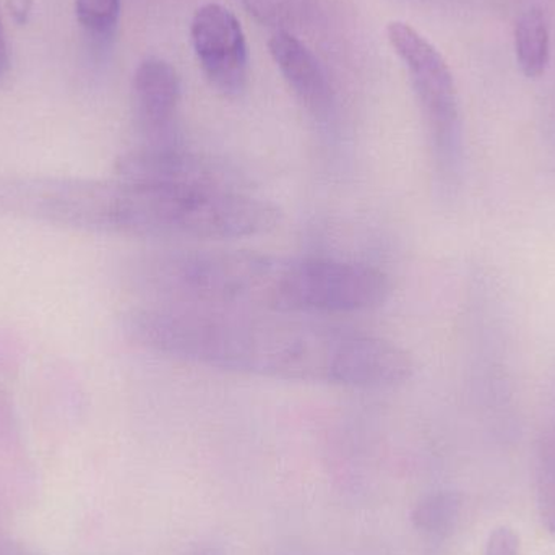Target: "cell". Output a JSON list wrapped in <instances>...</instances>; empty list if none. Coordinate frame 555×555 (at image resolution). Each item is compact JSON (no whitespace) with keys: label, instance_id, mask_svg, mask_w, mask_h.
Instances as JSON below:
<instances>
[{"label":"cell","instance_id":"obj_12","mask_svg":"<svg viewBox=\"0 0 555 555\" xmlns=\"http://www.w3.org/2000/svg\"><path fill=\"white\" fill-rule=\"evenodd\" d=\"M75 13L85 29L106 35L117 25L120 0H75Z\"/></svg>","mask_w":555,"mask_h":555},{"label":"cell","instance_id":"obj_4","mask_svg":"<svg viewBox=\"0 0 555 555\" xmlns=\"http://www.w3.org/2000/svg\"><path fill=\"white\" fill-rule=\"evenodd\" d=\"M387 38L410 72L439 172L455 175L460 155V114L455 81L443 55L403 22L387 26Z\"/></svg>","mask_w":555,"mask_h":555},{"label":"cell","instance_id":"obj_11","mask_svg":"<svg viewBox=\"0 0 555 555\" xmlns=\"http://www.w3.org/2000/svg\"><path fill=\"white\" fill-rule=\"evenodd\" d=\"M538 507L541 520L555 537V437L544 447L538 469Z\"/></svg>","mask_w":555,"mask_h":555},{"label":"cell","instance_id":"obj_6","mask_svg":"<svg viewBox=\"0 0 555 555\" xmlns=\"http://www.w3.org/2000/svg\"><path fill=\"white\" fill-rule=\"evenodd\" d=\"M117 178L162 185H231L223 169L172 143H152L120 156Z\"/></svg>","mask_w":555,"mask_h":555},{"label":"cell","instance_id":"obj_14","mask_svg":"<svg viewBox=\"0 0 555 555\" xmlns=\"http://www.w3.org/2000/svg\"><path fill=\"white\" fill-rule=\"evenodd\" d=\"M7 10L16 25H26L31 15L33 0H7Z\"/></svg>","mask_w":555,"mask_h":555},{"label":"cell","instance_id":"obj_2","mask_svg":"<svg viewBox=\"0 0 555 555\" xmlns=\"http://www.w3.org/2000/svg\"><path fill=\"white\" fill-rule=\"evenodd\" d=\"M132 280L158 306L287 315H349L380 307L390 278L365 263L254 250H159Z\"/></svg>","mask_w":555,"mask_h":555},{"label":"cell","instance_id":"obj_10","mask_svg":"<svg viewBox=\"0 0 555 555\" xmlns=\"http://www.w3.org/2000/svg\"><path fill=\"white\" fill-rule=\"evenodd\" d=\"M322 0H244L247 12L275 31L293 33L310 25L320 13Z\"/></svg>","mask_w":555,"mask_h":555},{"label":"cell","instance_id":"obj_15","mask_svg":"<svg viewBox=\"0 0 555 555\" xmlns=\"http://www.w3.org/2000/svg\"><path fill=\"white\" fill-rule=\"evenodd\" d=\"M9 68V48H7L5 33H3L2 13H0V77Z\"/></svg>","mask_w":555,"mask_h":555},{"label":"cell","instance_id":"obj_8","mask_svg":"<svg viewBox=\"0 0 555 555\" xmlns=\"http://www.w3.org/2000/svg\"><path fill=\"white\" fill-rule=\"evenodd\" d=\"M269 51L278 70L300 103L313 114H325L330 107V85L325 72L309 48L293 33L275 31Z\"/></svg>","mask_w":555,"mask_h":555},{"label":"cell","instance_id":"obj_9","mask_svg":"<svg viewBox=\"0 0 555 555\" xmlns=\"http://www.w3.org/2000/svg\"><path fill=\"white\" fill-rule=\"evenodd\" d=\"M515 51L518 64L527 77L538 78L550 62V28L543 10L531 7L515 26Z\"/></svg>","mask_w":555,"mask_h":555},{"label":"cell","instance_id":"obj_13","mask_svg":"<svg viewBox=\"0 0 555 555\" xmlns=\"http://www.w3.org/2000/svg\"><path fill=\"white\" fill-rule=\"evenodd\" d=\"M486 555H520V538L512 528H498L489 537Z\"/></svg>","mask_w":555,"mask_h":555},{"label":"cell","instance_id":"obj_1","mask_svg":"<svg viewBox=\"0 0 555 555\" xmlns=\"http://www.w3.org/2000/svg\"><path fill=\"white\" fill-rule=\"evenodd\" d=\"M126 328L149 351L273 380L388 388L414 371L397 343L317 317L155 306L130 313Z\"/></svg>","mask_w":555,"mask_h":555},{"label":"cell","instance_id":"obj_7","mask_svg":"<svg viewBox=\"0 0 555 555\" xmlns=\"http://www.w3.org/2000/svg\"><path fill=\"white\" fill-rule=\"evenodd\" d=\"M133 96L140 126L152 143H168L169 127L179 103V78L165 59L146 57L133 75Z\"/></svg>","mask_w":555,"mask_h":555},{"label":"cell","instance_id":"obj_3","mask_svg":"<svg viewBox=\"0 0 555 555\" xmlns=\"http://www.w3.org/2000/svg\"><path fill=\"white\" fill-rule=\"evenodd\" d=\"M51 227L143 240L228 241L276 230L280 208L233 185H162L54 178L44 192Z\"/></svg>","mask_w":555,"mask_h":555},{"label":"cell","instance_id":"obj_5","mask_svg":"<svg viewBox=\"0 0 555 555\" xmlns=\"http://www.w3.org/2000/svg\"><path fill=\"white\" fill-rule=\"evenodd\" d=\"M191 39L208 83L227 96L240 94L249 75V51L237 16L221 3H204L192 16Z\"/></svg>","mask_w":555,"mask_h":555}]
</instances>
